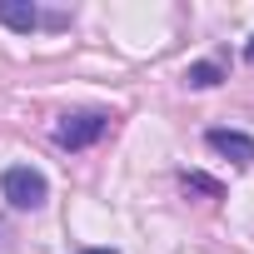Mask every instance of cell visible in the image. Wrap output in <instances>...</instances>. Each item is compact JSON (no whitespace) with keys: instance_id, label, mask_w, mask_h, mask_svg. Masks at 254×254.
Wrapping results in <instances>:
<instances>
[{"instance_id":"cell-1","label":"cell","mask_w":254,"mask_h":254,"mask_svg":"<svg viewBox=\"0 0 254 254\" xmlns=\"http://www.w3.org/2000/svg\"><path fill=\"white\" fill-rule=\"evenodd\" d=\"M0 190H5V199H10L15 209H40V204L50 199L45 175H40V170H30V165H10L5 175H0Z\"/></svg>"},{"instance_id":"cell-2","label":"cell","mask_w":254,"mask_h":254,"mask_svg":"<svg viewBox=\"0 0 254 254\" xmlns=\"http://www.w3.org/2000/svg\"><path fill=\"white\" fill-rule=\"evenodd\" d=\"M105 130H110V120L95 115V110H85V115H65V120L55 125V145H60V150H85V145H95Z\"/></svg>"},{"instance_id":"cell-3","label":"cell","mask_w":254,"mask_h":254,"mask_svg":"<svg viewBox=\"0 0 254 254\" xmlns=\"http://www.w3.org/2000/svg\"><path fill=\"white\" fill-rule=\"evenodd\" d=\"M204 140H209L214 155H224V160H234V165H254V140H249V135H239V130H209Z\"/></svg>"},{"instance_id":"cell-4","label":"cell","mask_w":254,"mask_h":254,"mask_svg":"<svg viewBox=\"0 0 254 254\" xmlns=\"http://www.w3.org/2000/svg\"><path fill=\"white\" fill-rule=\"evenodd\" d=\"M0 25H10V30H35L40 15H35V5H25V0H0Z\"/></svg>"},{"instance_id":"cell-5","label":"cell","mask_w":254,"mask_h":254,"mask_svg":"<svg viewBox=\"0 0 254 254\" xmlns=\"http://www.w3.org/2000/svg\"><path fill=\"white\" fill-rule=\"evenodd\" d=\"M185 80H190L194 90H209V85H219V80H224V70H219L214 60H199V65H190V70H185Z\"/></svg>"},{"instance_id":"cell-6","label":"cell","mask_w":254,"mask_h":254,"mask_svg":"<svg viewBox=\"0 0 254 254\" xmlns=\"http://www.w3.org/2000/svg\"><path fill=\"white\" fill-rule=\"evenodd\" d=\"M185 190H199V194H209V199H219L224 190H219V180H209V175H199V170H185Z\"/></svg>"},{"instance_id":"cell-7","label":"cell","mask_w":254,"mask_h":254,"mask_svg":"<svg viewBox=\"0 0 254 254\" xmlns=\"http://www.w3.org/2000/svg\"><path fill=\"white\" fill-rule=\"evenodd\" d=\"M244 60H249V65H254V40H249V45H244Z\"/></svg>"},{"instance_id":"cell-8","label":"cell","mask_w":254,"mask_h":254,"mask_svg":"<svg viewBox=\"0 0 254 254\" xmlns=\"http://www.w3.org/2000/svg\"><path fill=\"white\" fill-rule=\"evenodd\" d=\"M85 254H115V249H85Z\"/></svg>"}]
</instances>
